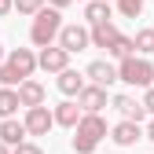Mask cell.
<instances>
[{
    "label": "cell",
    "mask_w": 154,
    "mask_h": 154,
    "mask_svg": "<svg viewBox=\"0 0 154 154\" xmlns=\"http://www.w3.org/2000/svg\"><path fill=\"white\" fill-rule=\"evenodd\" d=\"M15 110H18V95H15L11 88H0V118L8 121V118H11Z\"/></svg>",
    "instance_id": "cell-19"
},
{
    "label": "cell",
    "mask_w": 154,
    "mask_h": 154,
    "mask_svg": "<svg viewBox=\"0 0 154 154\" xmlns=\"http://www.w3.org/2000/svg\"><path fill=\"white\" fill-rule=\"evenodd\" d=\"M51 125H55V121H51V110H48V106H29V110H26V121H22L26 136H48Z\"/></svg>",
    "instance_id": "cell-4"
},
{
    "label": "cell",
    "mask_w": 154,
    "mask_h": 154,
    "mask_svg": "<svg viewBox=\"0 0 154 154\" xmlns=\"http://www.w3.org/2000/svg\"><path fill=\"white\" fill-rule=\"evenodd\" d=\"M37 66L48 70V73H63V70L70 66V55H66L59 44H51V48H44L41 55H37Z\"/></svg>",
    "instance_id": "cell-7"
},
{
    "label": "cell",
    "mask_w": 154,
    "mask_h": 154,
    "mask_svg": "<svg viewBox=\"0 0 154 154\" xmlns=\"http://www.w3.org/2000/svg\"><path fill=\"white\" fill-rule=\"evenodd\" d=\"M103 4H110V0H103Z\"/></svg>",
    "instance_id": "cell-31"
},
{
    "label": "cell",
    "mask_w": 154,
    "mask_h": 154,
    "mask_svg": "<svg viewBox=\"0 0 154 154\" xmlns=\"http://www.w3.org/2000/svg\"><path fill=\"white\" fill-rule=\"evenodd\" d=\"M55 85H59V92H63V95H77V92L85 88V77L77 73V70H70V66H66V70L59 73V81H55Z\"/></svg>",
    "instance_id": "cell-16"
},
{
    "label": "cell",
    "mask_w": 154,
    "mask_h": 154,
    "mask_svg": "<svg viewBox=\"0 0 154 154\" xmlns=\"http://www.w3.org/2000/svg\"><path fill=\"white\" fill-rule=\"evenodd\" d=\"M103 136H106V121L99 114H81V121L73 125V150L77 154H92Z\"/></svg>",
    "instance_id": "cell-1"
},
{
    "label": "cell",
    "mask_w": 154,
    "mask_h": 154,
    "mask_svg": "<svg viewBox=\"0 0 154 154\" xmlns=\"http://www.w3.org/2000/svg\"><path fill=\"white\" fill-rule=\"evenodd\" d=\"M92 41H88V29L85 26H63L59 29V48L66 51V55H73V51H85Z\"/></svg>",
    "instance_id": "cell-5"
},
{
    "label": "cell",
    "mask_w": 154,
    "mask_h": 154,
    "mask_svg": "<svg viewBox=\"0 0 154 154\" xmlns=\"http://www.w3.org/2000/svg\"><path fill=\"white\" fill-rule=\"evenodd\" d=\"M114 110H121V114H125V121H136V125L143 121V114H147L136 99H132V95H118V99H114Z\"/></svg>",
    "instance_id": "cell-15"
},
{
    "label": "cell",
    "mask_w": 154,
    "mask_h": 154,
    "mask_svg": "<svg viewBox=\"0 0 154 154\" xmlns=\"http://www.w3.org/2000/svg\"><path fill=\"white\" fill-rule=\"evenodd\" d=\"M118 81L136 85V88H147V85L154 81V66H150L147 59H136V55H128V59H121V66H118Z\"/></svg>",
    "instance_id": "cell-3"
},
{
    "label": "cell",
    "mask_w": 154,
    "mask_h": 154,
    "mask_svg": "<svg viewBox=\"0 0 154 154\" xmlns=\"http://www.w3.org/2000/svg\"><path fill=\"white\" fill-rule=\"evenodd\" d=\"M110 140L118 143V147H132V143L140 140V125H136V121H121V125H114V128H110Z\"/></svg>",
    "instance_id": "cell-12"
},
{
    "label": "cell",
    "mask_w": 154,
    "mask_h": 154,
    "mask_svg": "<svg viewBox=\"0 0 154 154\" xmlns=\"http://www.w3.org/2000/svg\"><path fill=\"white\" fill-rule=\"evenodd\" d=\"M132 48H136L140 55H154V29H140L136 37H132Z\"/></svg>",
    "instance_id": "cell-18"
},
{
    "label": "cell",
    "mask_w": 154,
    "mask_h": 154,
    "mask_svg": "<svg viewBox=\"0 0 154 154\" xmlns=\"http://www.w3.org/2000/svg\"><path fill=\"white\" fill-rule=\"evenodd\" d=\"M118 11H121L125 18H136V15L143 11V0H118Z\"/></svg>",
    "instance_id": "cell-22"
},
{
    "label": "cell",
    "mask_w": 154,
    "mask_h": 154,
    "mask_svg": "<svg viewBox=\"0 0 154 154\" xmlns=\"http://www.w3.org/2000/svg\"><path fill=\"white\" fill-rule=\"evenodd\" d=\"M8 66H11V70H15V73L22 77V81H26V77H29V73L37 70V55H33L29 48H15V51L8 55Z\"/></svg>",
    "instance_id": "cell-8"
},
{
    "label": "cell",
    "mask_w": 154,
    "mask_h": 154,
    "mask_svg": "<svg viewBox=\"0 0 154 154\" xmlns=\"http://www.w3.org/2000/svg\"><path fill=\"white\" fill-rule=\"evenodd\" d=\"M51 121H55V125H66V128H73L77 121H81V106L66 99V103H59V106L51 110Z\"/></svg>",
    "instance_id": "cell-13"
},
{
    "label": "cell",
    "mask_w": 154,
    "mask_h": 154,
    "mask_svg": "<svg viewBox=\"0 0 154 154\" xmlns=\"http://www.w3.org/2000/svg\"><path fill=\"white\" fill-rule=\"evenodd\" d=\"M147 114H154V88H147V95H143V103H140Z\"/></svg>",
    "instance_id": "cell-25"
},
{
    "label": "cell",
    "mask_w": 154,
    "mask_h": 154,
    "mask_svg": "<svg viewBox=\"0 0 154 154\" xmlns=\"http://www.w3.org/2000/svg\"><path fill=\"white\" fill-rule=\"evenodd\" d=\"M11 8H18V15H37L44 8V0H11Z\"/></svg>",
    "instance_id": "cell-21"
},
{
    "label": "cell",
    "mask_w": 154,
    "mask_h": 154,
    "mask_svg": "<svg viewBox=\"0 0 154 154\" xmlns=\"http://www.w3.org/2000/svg\"><path fill=\"white\" fill-rule=\"evenodd\" d=\"M110 55H114V59H128V55H136V48H132V37H118V41L110 44Z\"/></svg>",
    "instance_id": "cell-20"
},
{
    "label": "cell",
    "mask_w": 154,
    "mask_h": 154,
    "mask_svg": "<svg viewBox=\"0 0 154 154\" xmlns=\"http://www.w3.org/2000/svg\"><path fill=\"white\" fill-rule=\"evenodd\" d=\"M59 29H63V15L55 11V8H41V11L33 15L29 41H33L37 48H51V41L59 37Z\"/></svg>",
    "instance_id": "cell-2"
},
{
    "label": "cell",
    "mask_w": 154,
    "mask_h": 154,
    "mask_svg": "<svg viewBox=\"0 0 154 154\" xmlns=\"http://www.w3.org/2000/svg\"><path fill=\"white\" fill-rule=\"evenodd\" d=\"M11 154H44L37 143H18V147H11Z\"/></svg>",
    "instance_id": "cell-24"
},
{
    "label": "cell",
    "mask_w": 154,
    "mask_h": 154,
    "mask_svg": "<svg viewBox=\"0 0 154 154\" xmlns=\"http://www.w3.org/2000/svg\"><path fill=\"white\" fill-rule=\"evenodd\" d=\"M0 85H4V88H11V85H22V77H18L8 63H0Z\"/></svg>",
    "instance_id": "cell-23"
},
{
    "label": "cell",
    "mask_w": 154,
    "mask_h": 154,
    "mask_svg": "<svg viewBox=\"0 0 154 154\" xmlns=\"http://www.w3.org/2000/svg\"><path fill=\"white\" fill-rule=\"evenodd\" d=\"M0 63H4V44H0Z\"/></svg>",
    "instance_id": "cell-30"
},
{
    "label": "cell",
    "mask_w": 154,
    "mask_h": 154,
    "mask_svg": "<svg viewBox=\"0 0 154 154\" xmlns=\"http://www.w3.org/2000/svg\"><path fill=\"white\" fill-rule=\"evenodd\" d=\"M0 154H11V147H4V143H0Z\"/></svg>",
    "instance_id": "cell-29"
},
{
    "label": "cell",
    "mask_w": 154,
    "mask_h": 154,
    "mask_svg": "<svg viewBox=\"0 0 154 154\" xmlns=\"http://www.w3.org/2000/svg\"><path fill=\"white\" fill-rule=\"evenodd\" d=\"M22 136H26V128H22V121H15V118H8L4 125H0V143H4V147H18V143H26Z\"/></svg>",
    "instance_id": "cell-14"
},
{
    "label": "cell",
    "mask_w": 154,
    "mask_h": 154,
    "mask_svg": "<svg viewBox=\"0 0 154 154\" xmlns=\"http://www.w3.org/2000/svg\"><path fill=\"white\" fill-rule=\"evenodd\" d=\"M77 106H81V114H99V110L106 106V88L85 85L81 92H77Z\"/></svg>",
    "instance_id": "cell-6"
},
{
    "label": "cell",
    "mask_w": 154,
    "mask_h": 154,
    "mask_svg": "<svg viewBox=\"0 0 154 154\" xmlns=\"http://www.w3.org/2000/svg\"><path fill=\"white\" fill-rule=\"evenodd\" d=\"M85 77H92V85H95V88H106V85L118 81V66H110V63H103V59H95V63L85 70Z\"/></svg>",
    "instance_id": "cell-9"
},
{
    "label": "cell",
    "mask_w": 154,
    "mask_h": 154,
    "mask_svg": "<svg viewBox=\"0 0 154 154\" xmlns=\"http://www.w3.org/2000/svg\"><path fill=\"white\" fill-rule=\"evenodd\" d=\"M118 37H121V33H118V26H114V22H99V26L88 29V41H92L95 48H106V51H110V44L118 41Z\"/></svg>",
    "instance_id": "cell-11"
},
{
    "label": "cell",
    "mask_w": 154,
    "mask_h": 154,
    "mask_svg": "<svg viewBox=\"0 0 154 154\" xmlns=\"http://www.w3.org/2000/svg\"><path fill=\"white\" fill-rule=\"evenodd\" d=\"M18 106H44V85H37V81H22V85H18Z\"/></svg>",
    "instance_id": "cell-10"
},
{
    "label": "cell",
    "mask_w": 154,
    "mask_h": 154,
    "mask_svg": "<svg viewBox=\"0 0 154 154\" xmlns=\"http://www.w3.org/2000/svg\"><path fill=\"white\" fill-rule=\"evenodd\" d=\"M85 18H88L92 26L110 22V4H103V0H88V4H85Z\"/></svg>",
    "instance_id": "cell-17"
},
{
    "label": "cell",
    "mask_w": 154,
    "mask_h": 154,
    "mask_svg": "<svg viewBox=\"0 0 154 154\" xmlns=\"http://www.w3.org/2000/svg\"><path fill=\"white\" fill-rule=\"evenodd\" d=\"M44 4H51L55 11H59V8H66V4H73V0H44Z\"/></svg>",
    "instance_id": "cell-26"
},
{
    "label": "cell",
    "mask_w": 154,
    "mask_h": 154,
    "mask_svg": "<svg viewBox=\"0 0 154 154\" xmlns=\"http://www.w3.org/2000/svg\"><path fill=\"white\" fill-rule=\"evenodd\" d=\"M147 140H154V121H150V125H147Z\"/></svg>",
    "instance_id": "cell-28"
},
{
    "label": "cell",
    "mask_w": 154,
    "mask_h": 154,
    "mask_svg": "<svg viewBox=\"0 0 154 154\" xmlns=\"http://www.w3.org/2000/svg\"><path fill=\"white\" fill-rule=\"evenodd\" d=\"M8 11H11V0H0V18H4Z\"/></svg>",
    "instance_id": "cell-27"
}]
</instances>
